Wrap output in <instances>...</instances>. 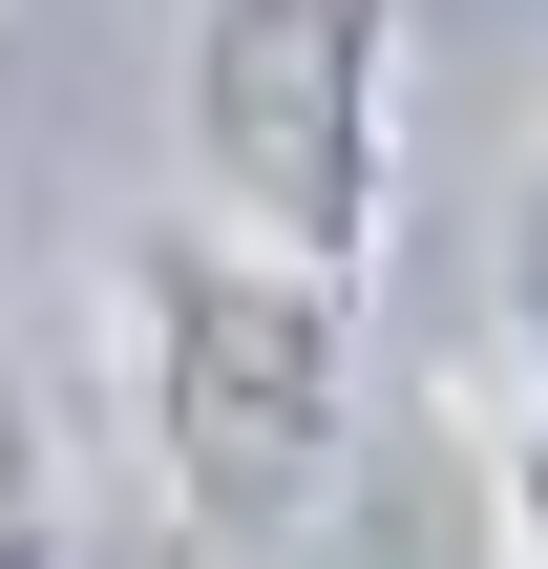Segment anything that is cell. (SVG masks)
Listing matches in <instances>:
<instances>
[{
	"instance_id": "cell-1",
	"label": "cell",
	"mask_w": 548,
	"mask_h": 569,
	"mask_svg": "<svg viewBox=\"0 0 548 569\" xmlns=\"http://www.w3.org/2000/svg\"><path fill=\"white\" fill-rule=\"evenodd\" d=\"M127 359H148V486L190 549H317V507L359 486V274L232 232V211H148L127 232Z\"/></svg>"
},
{
	"instance_id": "cell-2",
	"label": "cell",
	"mask_w": 548,
	"mask_h": 569,
	"mask_svg": "<svg viewBox=\"0 0 548 569\" xmlns=\"http://www.w3.org/2000/svg\"><path fill=\"white\" fill-rule=\"evenodd\" d=\"M169 148H190V211L275 232L317 274H380V211H401V0H190Z\"/></svg>"
},
{
	"instance_id": "cell-3",
	"label": "cell",
	"mask_w": 548,
	"mask_h": 569,
	"mask_svg": "<svg viewBox=\"0 0 548 569\" xmlns=\"http://www.w3.org/2000/svg\"><path fill=\"white\" fill-rule=\"evenodd\" d=\"M0 569H84V507H63V422L42 380L0 359Z\"/></svg>"
},
{
	"instance_id": "cell-4",
	"label": "cell",
	"mask_w": 548,
	"mask_h": 569,
	"mask_svg": "<svg viewBox=\"0 0 548 569\" xmlns=\"http://www.w3.org/2000/svg\"><path fill=\"white\" fill-rule=\"evenodd\" d=\"M507 359L548 380V169H528V211H507Z\"/></svg>"
}]
</instances>
